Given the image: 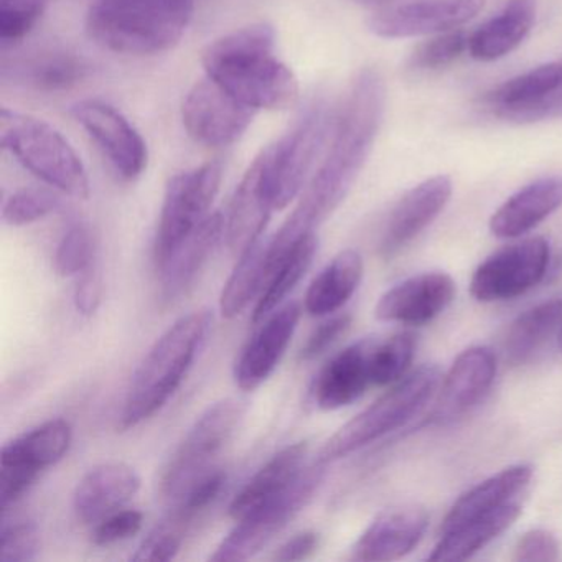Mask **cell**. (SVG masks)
<instances>
[{
    "label": "cell",
    "instance_id": "6da1fadb",
    "mask_svg": "<svg viewBox=\"0 0 562 562\" xmlns=\"http://www.w3.org/2000/svg\"><path fill=\"white\" fill-rule=\"evenodd\" d=\"M386 85L380 71L363 68L335 117L334 139L321 169L312 177L301 203L285 220L274 238L269 239V265L274 268L294 248L295 243L315 233L357 182L373 149L383 124Z\"/></svg>",
    "mask_w": 562,
    "mask_h": 562
},
{
    "label": "cell",
    "instance_id": "7a4b0ae2",
    "mask_svg": "<svg viewBox=\"0 0 562 562\" xmlns=\"http://www.w3.org/2000/svg\"><path fill=\"white\" fill-rule=\"evenodd\" d=\"M202 64L210 80L251 110L297 104V77L276 55V32L265 22L223 35L203 52Z\"/></svg>",
    "mask_w": 562,
    "mask_h": 562
},
{
    "label": "cell",
    "instance_id": "3957f363",
    "mask_svg": "<svg viewBox=\"0 0 562 562\" xmlns=\"http://www.w3.org/2000/svg\"><path fill=\"white\" fill-rule=\"evenodd\" d=\"M193 9V0H91L85 24L104 50L149 57L182 41Z\"/></svg>",
    "mask_w": 562,
    "mask_h": 562
},
{
    "label": "cell",
    "instance_id": "277c9868",
    "mask_svg": "<svg viewBox=\"0 0 562 562\" xmlns=\"http://www.w3.org/2000/svg\"><path fill=\"white\" fill-rule=\"evenodd\" d=\"M212 321V312L202 308L183 315L157 338L131 381L117 417L120 432L134 429L169 403L189 374Z\"/></svg>",
    "mask_w": 562,
    "mask_h": 562
},
{
    "label": "cell",
    "instance_id": "5b68a950",
    "mask_svg": "<svg viewBox=\"0 0 562 562\" xmlns=\"http://www.w3.org/2000/svg\"><path fill=\"white\" fill-rule=\"evenodd\" d=\"M0 137L4 150L52 189L75 199L90 196L83 160L50 124L4 108L0 113Z\"/></svg>",
    "mask_w": 562,
    "mask_h": 562
},
{
    "label": "cell",
    "instance_id": "8992f818",
    "mask_svg": "<svg viewBox=\"0 0 562 562\" xmlns=\"http://www.w3.org/2000/svg\"><path fill=\"white\" fill-rule=\"evenodd\" d=\"M442 374L436 364H423L411 371L373 404L341 426L322 447L317 462L331 463L344 459L368 443L403 427L413 419L439 390Z\"/></svg>",
    "mask_w": 562,
    "mask_h": 562
},
{
    "label": "cell",
    "instance_id": "52a82bcc",
    "mask_svg": "<svg viewBox=\"0 0 562 562\" xmlns=\"http://www.w3.org/2000/svg\"><path fill=\"white\" fill-rule=\"evenodd\" d=\"M248 403L226 397L210 406L190 427L176 452L164 467L160 492L176 498L200 475L212 470L213 460L222 453L245 419Z\"/></svg>",
    "mask_w": 562,
    "mask_h": 562
},
{
    "label": "cell",
    "instance_id": "ba28073f",
    "mask_svg": "<svg viewBox=\"0 0 562 562\" xmlns=\"http://www.w3.org/2000/svg\"><path fill=\"white\" fill-rule=\"evenodd\" d=\"M223 166L210 160L187 172L177 173L167 183L154 243L157 271L169 261L172 252L209 218L213 202L222 186Z\"/></svg>",
    "mask_w": 562,
    "mask_h": 562
},
{
    "label": "cell",
    "instance_id": "9c48e42d",
    "mask_svg": "<svg viewBox=\"0 0 562 562\" xmlns=\"http://www.w3.org/2000/svg\"><path fill=\"white\" fill-rule=\"evenodd\" d=\"M324 475L325 463L315 462L305 467L301 476L284 493L236 521L235 528L210 555V561H248L255 558L308 505Z\"/></svg>",
    "mask_w": 562,
    "mask_h": 562
},
{
    "label": "cell",
    "instance_id": "30bf717a",
    "mask_svg": "<svg viewBox=\"0 0 562 562\" xmlns=\"http://www.w3.org/2000/svg\"><path fill=\"white\" fill-rule=\"evenodd\" d=\"M325 103H314L295 126L271 146V189L276 210L285 209L304 189L305 180L331 131Z\"/></svg>",
    "mask_w": 562,
    "mask_h": 562
},
{
    "label": "cell",
    "instance_id": "8fae6325",
    "mask_svg": "<svg viewBox=\"0 0 562 562\" xmlns=\"http://www.w3.org/2000/svg\"><path fill=\"white\" fill-rule=\"evenodd\" d=\"M549 261L551 248L541 236L513 243L493 252L475 269L470 294L483 304L512 301L544 279Z\"/></svg>",
    "mask_w": 562,
    "mask_h": 562
},
{
    "label": "cell",
    "instance_id": "7c38bea8",
    "mask_svg": "<svg viewBox=\"0 0 562 562\" xmlns=\"http://www.w3.org/2000/svg\"><path fill=\"white\" fill-rule=\"evenodd\" d=\"M71 116L117 177L131 182L143 176L149 160L146 140L120 110L103 100H83L71 106Z\"/></svg>",
    "mask_w": 562,
    "mask_h": 562
},
{
    "label": "cell",
    "instance_id": "4fadbf2b",
    "mask_svg": "<svg viewBox=\"0 0 562 562\" xmlns=\"http://www.w3.org/2000/svg\"><path fill=\"white\" fill-rule=\"evenodd\" d=\"M255 114L209 77L189 91L182 106L187 133L205 147L232 146L251 126Z\"/></svg>",
    "mask_w": 562,
    "mask_h": 562
},
{
    "label": "cell",
    "instance_id": "5bb4252c",
    "mask_svg": "<svg viewBox=\"0 0 562 562\" xmlns=\"http://www.w3.org/2000/svg\"><path fill=\"white\" fill-rule=\"evenodd\" d=\"M485 8V0H413L378 9L368 29L380 38H411L456 31Z\"/></svg>",
    "mask_w": 562,
    "mask_h": 562
},
{
    "label": "cell",
    "instance_id": "9a60e30c",
    "mask_svg": "<svg viewBox=\"0 0 562 562\" xmlns=\"http://www.w3.org/2000/svg\"><path fill=\"white\" fill-rule=\"evenodd\" d=\"M276 210L271 189V146L266 147L246 170L225 216L229 251L239 258L261 241L262 233Z\"/></svg>",
    "mask_w": 562,
    "mask_h": 562
},
{
    "label": "cell",
    "instance_id": "2e32d148",
    "mask_svg": "<svg viewBox=\"0 0 562 562\" xmlns=\"http://www.w3.org/2000/svg\"><path fill=\"white\" fill-rule=\"evenodd\" d=\"M496 376V357L488 347H470L453 361L442 378L430 423L447 426L483 400Z\"/></svg>",
    "mask_w": 562,
    "mask_h": 562
},
{
    "label": "cell",
    "instance_id": "e0dca14e",
    "mask_svg": "<svg viewBox=\"0 0 562 562\" xmlns=\"http://www.w3.org/2000/svg\"><path fill=\"white\" fill-rule=\"evenodd\" d=\"M452 190L450 177L436 176L404 193L391 210L384 225L380 243L381 256L394 258L411 245L443 212Z\"/></svg>",
    "mask_w": 562,
    "mask_h": 562
},
{
    "label": "cell",
    "instance_id": "ac0fdd59",
    "mask_svg": "<svg viewBox=\"0 0 562 562\" xmlns=\"http://www.w3.org/2000/svg\"><path fill=\"white\" fill-rule=\"evenodd\" d=\"M456 292V282L447 272H423L384 292L374 314L393 324H429L452 304Z\"/></svg>",
    "mask_w": 562,
    "mask_h": 562
},
{
    "label": "cell",
    "instance_id": "d6986e66",
    "mask_svg": "<svg viewBox=\"0 0 562 562\" xmlns=\"http://www.w3.org/2000/svg\"><path fill=\"white\" fill-rule=\"evenodd\" d=\"M429 526L426 508L416 503L386 509L355 542L353 561H396L413 552Z\"/></svg>",
    "mask_w": 562,
    "mask_h": 562
},
{
    "label": "cell",
    "instance_id": "ffe728a7",
    "mask_svg": "<svg viewBox=\"0 0 562 562\" xmlns=\"http://www.w3.org/2000/svg\"><path fill=\"white\" fill-rule=\"evenodd\" d=\"M301 305L291 302L266 317L265 324L243 348L235 364L236 384L243 391L261 386L281 363L301 321Z\"/></svg>",
    "mask_w": 562,
    "mask_h": 562
},
{
    "label": "cell",
    "instance_id": "44dd1931",
    "mask_svg": "<svg viewBox=\"0 0 562 562\" xmlns=\"http://www.w3.org/2000/svg\"><path fill=\"white\" fill-rule=\"evenodd\" d=\"M140 476L123 462H108L91 469L78 483L74 495L77 518L83 525H98L139 493Z\"/></svg>",
    "mask_w": 562,
    "mask_h": 562
},
{
    "label": "cell",
    "instance_id": "7402d4cb",
    "mask_svg": "<svg viewBox=\"0 0 562 562\" xmlns=\"http://www.w3.org/2000/svg\"><path fill=\"white\" fill-rule=\"evenodd\" d=\"M374 340L357 341L335 355L315 378L312 397L324 411L350 406L371 386L370 357Z\"/></svg>",
    "mask_w": 562,
    "mask_h": 562
},
{
    "label": "cell",
    "instance_id": "603a6c76",
    "mask_svg": "<svg viewBox=\"0 0 562 562\" xmlns=\"http://www.w3.org/2000/svg\"><path fill=\"white\" fill-rule=\"evenodd\" d=\"M562 206V176L542 177L513 193L490 218V232L502 239L519 238Z\"/></svg>",
    "mask_w": 562,
    "mask_h": 562
},
{
    "label": "cell",
    "instance_id": "cb8c5ba5",
    "mask_svg": "<svg viewBox=\"0 0 562 562\" xmlns=\"http://www.w3.org/2000/svg\"><path fill=\"white\" fill-rule=\"evenodd\" d=\"M74 429L65 419H52L9 442L0 456V470L37 480L48 467L60 462L71 447Z\"/></svg>",
    "mask_w": 562,
    "mask_h": 562
},
{
    "label": "cell",
    "instance_id": "d4e9b609",
    "mask_svg": "<svg viewBox=\"0 0 562 562\" xmlns=\"http://www.w3.org/2000/svg\"><path fill=\"white\" fill-rule=\"evenodd\" d=\"M90 75L85 58L64 48H42L4 67V78L24 85L38 93H65L80 87Z\"/></svg>",
    "mask_w": 562,
    "mask_h": 562
},
{
    "label": "cell",
    "instance_id": "484cf974",
    "mask_svg": "<svg viewBox=\"0 0 562 562\" xmlns=\"http://www.w3.org/2000/svg\"><path fill=\"white\" fill-rule=\"evenodd\" d=\"M225 236V216L222 213L210 215L176 251L169 261L159 269L162 276V301L172 304L182 297L183 292L195 282L220 239Z\"/></svg>",
    "mask_w": 562,
    "mask_h": 562
},
{
    "label": "cell",
    "instance_id": "4316f807",
    "mask_svg": "<svg viewBox=\"0 0 562 562\" xmlns=\"http://www.w3.org/2000/svg\"><path fill=\"white\" fill-rule=\"evenodd\" d=\"M307 442H295L274 453L233 498L229 516L239 521L269 499L284 493L307 467Z\"/></svg>",
    "mask_w": 562,
    "mask_h": 562
},
{
    "label": "cell",
    "instance_id": "83f0119b",
    "mask_svg": "<svg viewBox=\"0 0 562 562\" xmlns=\"http://www.w3.org/2000/svg\"><path fill=\"white\" fill-rule=\"evenodd\" d=\"M531 476V465L516 463V465L506 467L495 475L480 482L479 485L467 490L450 506L449 513H447L442 526H440V535L513 502V498L526 488Z\"/></svg>",
    "mask_w": 562,
    "mask_h": 562
},
{
    "label": "cell",
    "instance_id": "f1b7e54d",
    "mask_svg": "<svg viewBox=\"0 0 562 562\" xmlns=\"http://www.w3.org/2000/svg\"><path fill=\"white\" fill-rule=\"evenodd\" d=\"M521 516V506L516 502L506 503L495 512L470 519L450 531L440 535L439 542L429 554V561L459 562L475 555L490 542L508 531Z\"/></svg>",
    "mask_w": 562,
    "mask_h": 562
},
{
    "label": "cell",
    "instance_id": "f546056e",
    "mask_svg": "<svg viewBox=\"0 0 562 562\" xmlns=\"http://www.w3.org/2000/svg\"><path fill=\"white\" fill-rule=\"evenodd\" d=\"M535 15L532 0H512L496 18L470 35V57L479 61H495L512 54L528 37Z\"/></svg>",
    "mask_w": 562,
    "mask_h": 562
},
{
    "label": "cell",
    "instance_id": "4dcf8cb0",
    "mask_svg": "<svg viewBox=\"0 0 562 562\" xmlns=\"http://www.w3.org/2000/svg\"><path fill=\"white\" fill-rule=\"evenodd\" d=\"M363 259L355 249L338 252L321 274L312 281L305 294L304 308L312 317H327L340 311L360 288Z\"/></svg>",
    "mask_w": 562,
    "mask_h": 562
},
{
    "label": "cell",
    "instance_id": "1f68e13d",
    "mask_svg": "<svg viewBox=\"0 0 562 562\" xmlns=\"http://www.w3.org/2000/svg\"><path fill=\"white\" fill-rule=\"evenodd\" d=\"M562 325V301L551 299L519 314L509 324L503 340L505 360L519 367L535 357L536 351L555 334Z\"/></svg>",
    "mask_w": 562,
    "mask_h": 562
},
{
    "label": "cell",
    "instance_id": "d6a6232c",
    "mask_svg": "<svg viewBox=\"0 0 562 562\" xmlns=\"http://www.w3.org/2000/svg\"><path fill=\"white\" fill-rule=\"evenodd\" d=\"M562 87V65L546 64L528 74L499 85L485 101L495 116L506 120L512 114L536 106Z\"/></svg>",
    "mask_w": 562,
    "mask_h": 562
},
{
    "label": "cell",
    "instance_id": "836d02e7",
    "mask_svg": "<svg viewBox=\"0 0 562 562\" xmlns=\"http://www.w3.org/2000/svg\"><path fill=\"white\" fill-rule=\"evenodd\" d=\"M268 241L252 245L243 252L226 281L220 297V312L225 318H235L246 311L252 299L265 291L268 282Z\"/></svg>",
    "mask_w": 562,
    "mask_h": 562
},
{
    "label": "cell",
    "instance_id": "e575fe53",
    "mask_svg": "<svg viewBox=\"0 0 562 562\" xmlns=\"http://www.w3.org/2000/svg\"><path fill=\"white\" fill-rule=\"evenodd\" d=\"M318 249V239L315 233L302 238L282 261L276 266L274 272L268 279L265 291L259 295L258 304L252 312V322L259 324L266 317L282 307V302L297 288L314 262L315 252Z\"/></svg>",
    "mask_w": 562,
    "mask_h": 562
},
{
    "label": "cell",
    "instance_id": "d590c367",
    "mask_svg": "<svg viewBox=\"0 0 562 562\" xmlns=\"http://www.w3.org/2000/svg\"><path fill=\"white\" fill-rule=\"evenodd\" d=\"M416 348L417 337L413 331H401L383 341L374 340L370 357L371 383L391 386L406 376Z\"/></svg>",
    "mask_w": 562,
    "mask_h": 562
},
{
    "label": "cell",
    "instance_id": "8d00e7d4",
    "mask_svg": "<svg viewBox=\"0 0 562 562\" xmlns=\"http://www.w3.org/2000/svg\"><path fill=\"white\" fill-rule=\"evenodd\" d=\"M98 262L97 236L87 223H74L55 252V269L64 278H78Z\"/></svg>",
    "mask_w": 562,
    "mask_h": 562
},
{
    "label": "cell",
    "instance_id": "74e56055",
    "mask_svg": "<svg viewBox=\"0 0 562 562\" xmlns=\"http://www.w3.org/2000/svg\"><path fill=\"white\" fill-rule=\"evenodd\" d=\"M64 209L61 196L55 189L27 187L12 193L2 206V218L11 226H27L55 215Z\"/></svg>",
    "mask_w": 562,
    "mask_h": 562
},
{
    "label": "cell",
    "instance_id": "f35d334b",
    "mask_svg": "<svg viewBox=\"0 0 562 562\" xmlns=\"http://www.w3.org/2000/svg\"><path fill=\"white\" fill-rule=\"evenodd\" d=\"M48 0H0V42L2 47L21 44L41 22Z\"/></svg>",
    "mask_w": 562,
    "mask_h": 562
},
{
    "label": "cell",
    "instance_id": "ab89813d",
    "mask_svg": "<svg viewBox=\"0 0 562 562\" xmlns=\"http://www.w3.org/2000/svg\"><path fill=\"white\" fill-rule=\"evenodd\" d=\"M469 37L463 31L446 32L424 42L411 55V67L416 70H439L449 67L469 50Z\"/></svg>",
    "mask_w": 562,
    "mask_h": 562
},
{
    "label": "cell",
    "instance_id": "60d3db41",
    "mask_svg": "<svg viewBox=\"0 0 562 562\" xmlns=\"http://www.w3.org/2000/svg\"><path fill=\"white\" fill-rule=\"evenodd\" d=\"M41 551V532L31 521L2 525L0 531V559L4 562H27L37 559Z\"/></svg>",
    "mask_w": 562,
    "mask_h": 562
},
{
    "label": "cell",
    "instance_id": "b9f144b4",
    "mask_svg": "<svg viewBox=\"0 0 562 562\" xmlns=\"http://www.w3.org/2000/svg\"><path fill=\"white\" fill-rule=\"evenodd\" d=\"M561 555L558 538L548 529H529L516 541L513 561L554 562Z\"/></svg>",
    "mask_w": 562,
    "mask_h": 562
},
{
    "label": "cell",
    "instance_id": "7bdbcfd3",
    "mask_svg": "<svg viewBox=\"0 0 562 562\" xmlns=\"http://www.w3.org/2000/svg\"><path fill=\"white\" fill-rule=\"evenodd\" d=\"M143 522V513L137 509H120L94 525L93 542L98 546H110L126 541L140 531Z\"/></svg>",
    "mask_w": 562,
    "mask_h": 562
},
{
    "label": "cell",
    "instance_id": "ee69618b",
    "mask_svg": "<svg viewBox=\"0 0 562 562\" xmlns=\"http://www.w3.org/2000/svg\"><path fill=\"white\" fill-rule=\"evenodd\" d=\"M182 542L183 535L162 521L140 542L133 559L134 561L153 562L172 561L179 554Z\"/></svg>",
    "mask_w": 562,
    "mask_h": 562
},
{
    "label": "cell",
    "instance_id": "f6af8a7d",
    "mask_svg": "<svg viewBox=\"0 0 562 562\" xmlns=\"http://www.w3.org/2000/svg\"><path fill=\"white\" fill-rule=\"evenodd\" d=\"M351 327V315L341 314L337 317L328 318L324 324L318 325L307 344L302 348L301 358L305 361L315 360V358L324 355L325 351L330 350Z\"/></svg>",
    "mask_w": 562,
    "mask_h": 562
},
{
    "label": "cell",
    "instance_id": "bcb514c9",
    "mask_svg": "<svg viewBox=\"0 0 562 562\" xmlns=\"http://www.w3.org/2000/svg\"><path fill=\"white\" fill-rule=\"evenodd\" d=\"M77 289H75V307L81 315H93L100 307L103 299V278L100 266H91L87 271L78 276Z\"/></svg>",
    "mask_w": 562,
    "mask_h": 562
},
{
    "label": "cell",
    "instance_id": "7dc6e473",
    "mask_svg": "<svg viewBox=\"0 0 562 562\" xmlns=\"http://www.w3.org/2000/svg\"><path fill=\"white\" fill-rule=\"evenodd\" d=\"M318 538L315 531H302L295 535L294 538L289 539L288 542L276 551L272 555L274 561L291 562V561H305V559L312 558L315 551L318 549Z\"/></svg>",
    "mask_w": 562,
    "mask_h": 562
},
{
    "label": "cell",
    "instance_id": "c3c4849f",
    "mask_svg": "<svg viewBox=\"0 0 562 562\" xmlns=\"http://www.w3.org/2000/svg\"><path fill=\"white\" fill-rule=\"evenodd\" d=\"M562 116V87L549 94L546 100L528 110L519 111L506 117V121L516 123H535V121L549 120V117Z\"/></svg>",
    "mask_w": 562,
    "mask_h": 562
},
{
    "label": "cell",
    "instance_id": "681fc988",
    "mask_svg": "<svg viewBox=\"0 0 562 562\" xmlns=\"http://www.w3.org/2000/svg\"><path fill=\"white\" fill-rule=\"evenodd\" d=\"M360 4L364 5H373V8H387V5H393L397 0H357Z\"/></svg>",
    "mask_w": 562,
    "mask_h": 562
},
{
    "label": "cell",
    "instance_id": "f907efd6",
    "mask_svg": "<svg viewBox=\"0 0 562 562\" xmlns=\"http://www.w3.org/2000/svg\"><path fill=\"white\" fill-rule=\"evenodd\" d=\"M559 348H561V353H562V330H561V335H559Z\"/></svg>",
    "mask_w": 562,
    "mask_h": 562
}]
</instances>
